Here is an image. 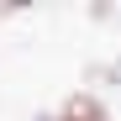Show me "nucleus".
Returning a JSON list of instances; mask_svg holds the SVG:
<instances>
[{
    "instance_id": "f03ea898",
    "label": "nucleus",
    "mask_w": 121,
    "mask_h": 121,
    "mask_svg": "<svg viewBox=\"0 0 121 121\" xmlns=\"http://www.w3.org/2000/svg\"><path fill=\"white\" fill-rule=\"evenodd\" d=\"M37 121H53V116H37Z\"/></svg>"
},
{
    "instance_id": "f257e3e1",
    "label": "nucleus",
    "mask_w": 121,
    "mask_h": 121,
    "mask_svg": "<svg viewBox=\"0 0 121 121\" xmlns=\"http://www.w3.org/2000/svg\"><path fill=\"white\" fill-rule=\"evenodd\" d=\"M53 121H111V111H105V100H100V95L74 90L63 105H58V116H53Z\"/></svg>"
}]
</instances>
